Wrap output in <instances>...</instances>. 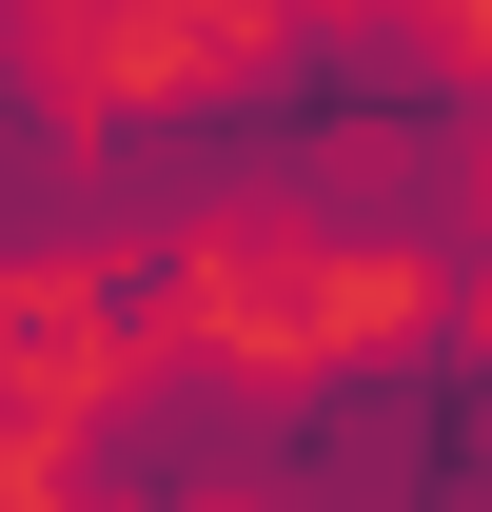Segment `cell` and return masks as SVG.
<instances>
[{
	"label": "cell",
	"instance_id": "obj_1",
	"mask_svg": "<svg viewBox=\"0 0 492 512\" xmlns=\"http://www.w3.org/2000/svg\"><path fill=\"white\" fill-rule=\"evenodd\" d=\"M256 453H276V375L256 355H158L138 394H99L40 493L60 512H256Z\"/></svg>",
	"mask_w": 492,
	"mask_h": 512
}]
</instances>
